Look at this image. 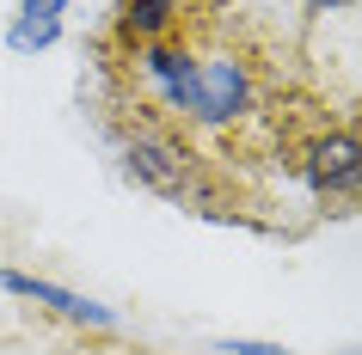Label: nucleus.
Returning <instances> with one entry per match:
<instances>
[{"mask_svg": "<svg viewBox=\"0 0 362 355\" xmlns=\"http://www.w3.org/2000/svg\"><path fill=\"white\" fill-rule=\"evenodd\" d=\"M307 166V184L320 190L325 203H350L362 196V129H325L307 141L301 153Z\"/></svg>", "mask_w": 362, "mask_h": 355, "instance_id": "1", "label": "nucleus"}, {"mask_svg": "<svg viewBox=\"0 0 362 355\" xmlns=\"http://www.w3.org/2000/svg\"><path fill=\"white\" fill-rule=\"evenodd\" d=\"M129 172L160 196H197V160L172 129H141L129 141Z\"/></svg>", "mask_w": 362, "mask_h": 355, "instance_id": "2", "label": "nucleus"}, {"mask_svg": "<svg viewBox=\"0 0 362 355\" xmlns=\"http://www.w3.org/2000/svg\"><path fill=\"white\" fill-rule=\"evenodd\" d=\"M0 288H6V294L37 300V306H49V313H62V318H74V325H117V313H111V306H93V300L68 294V288H56V282L19 276V270H6V276H0Z\"/></svg>", "mask_w": 362, "mask_h": 355, "instance_id": "3", "label": "nucleus"}, {"mask_svg": "<svg viewBox=\"0 0 362 355\" xmlns=\"http://www.w3.org/2000/svg\"><path fill=\"white\" fill-rule=\"evenodd\" d=\"M62 6L68 0H25L13 19V49H49L62 37Z\"/></svg>", "mask_w": 362, "mask_h": 355, "instance_id": "4", "label": "nucleus"}, {"mask_svg": "<svg viewBox=\"0 0 362 355\" xmlns=\"http://www.w3.org/2000/svg\"><path fill=\"white\" fill-rule=\"evenodd\" d=\"M228 355H283V349H270V343H228Z\"/></svg>", "mask_w": 362, "mask_h": 355, "instance_id": "5", "label": "nucleus"}, {"mask_svg": "<svg viewBox=\"0 0 362 355\" xmlns=\"http://www.w3.org/2000/svg\"><path fill=\"white\" fill-rule=\"evenodd\" d=\"M344 355H362V349H344Z\"/></svg>", "mask_w": 362, "mask_h": 355, "instance_id": "6", "label": "nucleus"}]
</instances>
